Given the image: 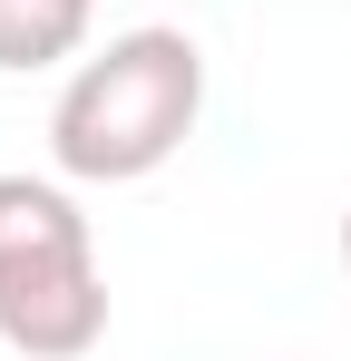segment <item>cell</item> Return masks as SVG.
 <instances>
[{
  "instance_id": "6da1fadb",
  "label": "cell",
  "mask_w": 351,
  "mask_h": 361,
  "mask_svg": "<svg viewBox=\"0 0 351 361\" xmlns=\"http://www.w3.org/2000/svg\"><path fill=\"white\" fill-rule=\"evenodd\" d=\"M195 118H205V49L147 20L68 68L49 108V157L68 185H137L195 137Z\"/></svg>"
},
{
  "instance_id": "277c9868",
  "label": "cell",
  "mask_w": 351,
  "mask_h": 361,
  "mask_svg": "<svg viewBox=\"0 0 351 361\" xmlns=\"http://www.w3.org/2000/svg\"><path fill=\"white\" fill-rule=\"evenodd\" d=\"M342 254H351V215H342Z\"/></svg>"
},
{
  "instance_id": "3957f363",
  "label": "cell",
  "mask_w": 351,
  "mask_h": 361,
  "mask_svg": "<svg viewBox=\"0 0 351 361\" xmlns=\"http://www.w3.org/2000/svg\"><path fill=\"white\" fill-rule=\"evenodd\" d=\"M88 20L98 0H0V68L30 78V68H58L88 49Z\"/></svg>"
},
{
  "instance_id": "7a4b0ae2",
  "label": "cell",
  "mask_w": 351,
  "mask_h": 361,
  "mask_svg": "<svg viewBox=\"0 0 351 361\" xmlns=\"http://www.w3.org/2000/svg\"><path fill=\"white\" fill-rule=\"evenodd\" d=\"M0 342L20 361H88L108 342L98 235L49 176H0Z\"/></svg>"
}]
</instances>
